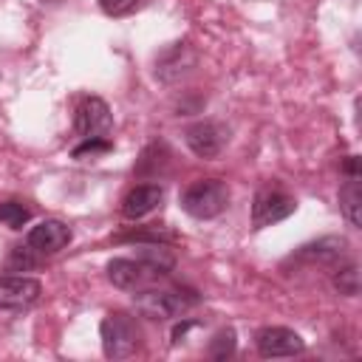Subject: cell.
Instances as JSON below:
<instances>
[{
	"label": "cell",
	"instance_id": "obj_19",
	"mask_svg": "<svg viewBox=\"0 0 362 362\" xmlns=\"http://www.w3.org/2000/svg\"><path fill=\"white\" fill-rule=\"evenodd\" d=\"M136 3H139V0H99L102 11L110 14V17H124V14H130V11L136 8Z\"/></svg>",
	"mask_w": 362,
	"mask_h": 362
},
{
	"label": "cell",
	"instance_id": "obj_6",
	"mask_svg": "<svg viewBox=\"0 0 362 362\" xmlns=\"http://www.w3.org/2000/svg\"><path fill=\"white\" fill-rule=\"evenodd\" d=\"M294 209H297V201L291 195H286L283 189H272V187L257 189L255 201H252V226L255 229L272 226V223L288 218Z\"/></svg>",
	"mask_w": 362,
	"mask_h": 362
},
{
	"label": "cell",
	"instance_id": "obj_14",
	"mask_svg": "<svg viewBox=\"0 0 362 362\" xmlns=\"http://www.w3.org/2000/svg\"><path fill=\"white\" fill-rule=\"evenodd\" d=\"M31 221V209L23 206L20 201H6L0 204V223L8 229H23Z\"/></svg>",
	"mask_w": 362,
	"mask_h": 362
},
{
	"label": "cell",
	"instance_id": "obj_10",
	"mask_svg": "<svg viewBox=\"0 0 362 362\" xmlns=\"http://www.w3.org/2000/svg\"><path fill=\"white\" fill-rule=\"evenodd\" d=\"M25 243L37 252V255H57L59 249H65L71 243V229L62 223V221H40L37 226L28 229V238Z\"/></svg>",
	"mask_w": 362,
	"mask_h": 362
},
{
	"label": "cell",
	"instance_id": "obj_8",
	"mask_svg": "<svg viewBox=\"0 0 362 362\" xmlns=\"http://www.w3.org/2000/svg\"><path fill=\"white\" fill-rule=\"evenodd\" d=\"M42 294L40 280L25 277V274H6L0 277V308L8 311H23L31 308Z\"/></svg>",
	"mask_w": 362,
	"mask_h": 362
},
{
	"label": "cell",
	"instance_id": "obj_20",
	"mask_svg": "<svg viewBox=\"0 0 362 362\" xmlns=\"http://www.w3.org/2000/svg\"><path fill=\"white\" fill-rule=\"evenodd\" d=\"M342 170H345V175H359V158L356 156H348Z\"/></svg>",
	"mask_w": 362,
	"mask_h": 362
},
{
	"label": "cell",
	"instance_id": "obj_7",
	"mask_svg": "<svg viewBox=\"0 0 362 362\" xmlns=\"http://www.w3.org/2000/svg\"><path fill=\"white\" fill-rule=\"evenodd\" d=\"M255 345H257V354L263 359H277V356H294V354H303L305 351V342L297 331L291 328H283V325H266L257 331L255 337Z\"/></svg>",
	"mask_w": 362,
	"mask_h": 362
},
{
	"label": "cell",
	"instance_id": "obj_2",
	"mask_svg": "<svg viewBox=\"0 0 362 362\" xmlns=\"http://www.w3.org/2000/svg\"><path fill=\"white\" fill-rule=\"evenodd\" d=\"M229 206V187L221 178H201L192 181L181 192V209L198 221L218 218Z\"/></svg>",
	"mask_w": 362,
	"mask_h": 362
},
{
	"label": "cell",
	"instance_id": "obj_17",
	"mask_svg": "<svg viewBox=\"0 0 362 362\" xmlns=\"http://www.w3.org/2000/svg\"><path fill=\"white\" fill-rule=\"evenodd\" d=\"M110 150H113V144H110V139H105V136H99V139H82V144L74 147V158L85 161V158L105 156V153H110Z\"/></svg>",
	"mask_w": 362,
	"mask_h": 362
},
{
	"label": "cell",
	"instance_id": "obj_21",
	"mask_svg": "<svg viewBox=\"0 0 362 362\" xmlns=\"http://www.w3.org/2000/svg\"><path fill=\"white\" fill-rule=\"evenodd\" d=\"M192 325H195L192 320H187V322H181V325H175V328H173V342H178V339H181V337H184V334H187V331H189Z\"/></svg>",
	"mask_w": 362,
	"mask_h": 362
},
{
	"label": "cell",
	"instance_id": "obj_11",
	"mask_svg": "<svg viewBox=\"0 0 362 362\" xmlns=\"http://www.w3.org/2000/svg\"><path fill=\"white\" fill-rule=\"evenodd\" d=\"M161 198H164V189H161L158 184H139V187H133V189L124 195V201H122V215H124L127 221H139V218L150 215V212L161 204Z\"/></svg>",
	"mask_w": 362,
	"mask_h": 362
},
{
	"label": "cell",
	"instance_id": "obj_12",
	"mask_svg": "<svg viewBox=\"0 0 362 362\" xmlns=\"http://www.w3.org/2000/svg\"><path fill=\"white\" fill-rule=\"evenodd\" d=\"M348 255V243L342 238H322L317 243H308L297 252L300 260H308V263H337Z\"/></svg>",
	"mask_w": 362,
	"mask_h": 362
},
{
	"label": "cell",
	"instance_id": "obj_4",
	"mask_svg": "<svg viewBox=\"0 0 362 362\" xmlns=\"http://www.w3.org/2000/svg\"><path fill=\"white\" fill-rule=\"evenodd\" d=\"M167 274H161L156 266H150L144 257H116L107 263V280L116 286V288H124V291H139V288H147L153 286L156 280H161Z\"/></svg>",
	"mask_w": 362,
	"mask_h": 362
},
{
	"label": "cell",
	"instance_id": "obj_5",
	"mask_svg": "<svg viewBox=\"0 0 362 362\" xmlns=\"http://www.w3.org/2000/svg\"><path fill=\"white\" fill-rule=\"evenodd\" d=\"M110 127H113V116H110V107H107L105 99L85 96L76 105V113H74V130H76V136H82V139H99V136H107Z\"/></svg>",
	"mask_w": 362,
	"mask_h": 362
},
{
	"label": "cell",
	"instance_id": "obj_22",
	"mask_svg": "<svg viewBox=\"0 0 362 362\" xmlns=\"http://www.w3.org/2000/svg\"><path fill=\"white\" fill-rule=\"evenodd\" d=\"M40 3H48V6H57V3H62V0H40Z\"/></svg>",
	"mask_w": 362,
	"mask_h": 362
},
{
	"label": "cell",
	"instance_id": "obj_1",
	"mask_svg": "<svg viewBox=\"0 0 362 362\" xmlns=\"http://www.w3.org/2000/svg\"><path fill=\"white\" fill-rule=\"evenodd\" d=\"M198 303H201L198 291L187 286H164V288L147 286V288H139V294L133 297V305L150 320H175L189 308H195Z\"/></svg>",
	"mask_w": 362,
	"mask_h": 362
},
{
	"label": "cell",
	"instance_id": "obj_3",
	"mask_svg": "<svg viewBox=\"0 0 362 362\" xmlns=\"http://www.w3.org/2000/svg\"><path fill=\"white\" fill-rule=\"evenodd\" d=\"M99 337H102V351H105L107 359H127L141 345V331H139L136 320L122 314V311L107 314L102 320Z\"/></svg>",
	"mask_w": 362,
	"mask_h": 362
},
{
	"label": "cell",
	"instance_id": "obj_18",
	"mask_svg": "<svg viewBox=\"0 0 362 362\" xmlns=\"http://www.w3.org/2000/svg\"><path fill=\"white\" fill-rule=\"evenodd\" d=\"M34 255H37V252H34L28 243H25V246H17V249L11 252V257H8V269H11V272L31 269V266L37 263V260H34Z\"/></svg>",
	"mask_w": 362,
	"mask_h": 362
},
{
	"label": "cell",
	"instance_id": "obj_15",
	"mask_svg": "<svg viewBox=\"0 0 362 362\" xmlns=\"http://www.w3.org/2000/svg\"><path fill=\"white\" fill-rule=\"evenodd\" d=\"M334 288H337L339 294H345V297H356V294H359V269H356L354 263L337 269V274H334Z\"/></svg>",
	"mask_w": 362,
	"mask_h": 362
},
{
	"label": "cell",
	"instance_id": "obj_16",
	"mask_svg": "<svg viewBox=\"0 0 362 362\" xmlns=\"http://www.w3.org/2000/svg\"><path fill=\"white\" fill-rule=\"evenodd\" d=\"M235 331L232 328H221L215 337H212V342H209V356L212 359H226V356H232L235 354Z\"/></svg>",
	"mask_w": 362,
	"mask_h": 362
},
{
	"label": "cell",
	"instance_id": "obj_9",
	"mask_svg": "<svg viewBox=\"0 0 362 362\" xmlns=\"http://www.w3.org/2000/svg\"><path fill=\"white\" fill-rule=\"evenodd\" d=\"M184 141L198 158H215L226 144V130L218 122L201 119V122H195L184 130Z\"/></svg>",
	"mask_w": 362,
	"mask_h": 362
},
{
	"label": "cell",
	"instance_id": "obj_13",
	"mask_svg": "<svg viewBox=\"0 0 362 362\" xmlns=\"http://www.w3.org/2000/svg\"><path fill=\"white\" fill-rule=\"evenodd\" d=\"M339 209L351 226H362V187L359 175H348V181L339 187Z\"/></svg>",
	"mask_w": 362,
	"mask_h": 362
}]
</instances>
